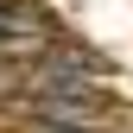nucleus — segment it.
<instances>
[{
  "mask_svg": "<svg viewBox=\"0 0 133 133\" xmlns=\"http://www.w3.org/2000/svg\"><path fill=\"white\" fill-rule=\"evenodd\" d=\"M0 38H25V32H19V13H0Z\"/></svg>",
  "mask_w": 133,
  "mask_h": 133,
  "instance_id": "nucleus-1",
  "label": "nucleus"
},
{
  "mask_svg": "<svg viewBox=\"0 0 133 133\" xmlns=\"http://www.w3.org/2000/svg\"><path fill=\"white\" fill-rule=\"evenodd\" d=\"M38 133H82V127H38Z\"/></svg>",
  "mask_w": 133,
  "mask_h": 133,
  "instance_id": "nucleus-2",
  "label": "nucleus"
}]
</instances>
